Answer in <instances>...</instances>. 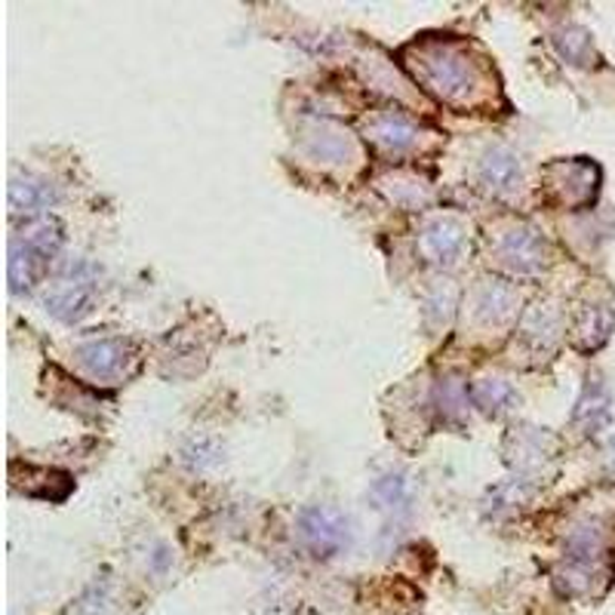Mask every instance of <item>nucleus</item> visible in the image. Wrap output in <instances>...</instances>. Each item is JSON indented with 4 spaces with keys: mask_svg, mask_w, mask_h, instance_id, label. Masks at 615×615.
<instances>
[{
    "mask_svg": "<svg viewBox=\"0 0 615 615\" xmlns=\"http://www.w3.org/2000/svg\"><path fill=\"white\" fill-rule=\"evenodd\" d=\"M403 65L410 69L424 93L459 111H474L490 105L495 93L486 59L474 47L455 38H422L403 50Z\"/></svg>",
    "mask_w": 615,
    "mask_h": 615,
    "instance_id": "obj_1",
    "label": "nucleus"
},
{
    "mask_svg": "<svg viewBox=\"0 0 615 615\" xmlns=\"http://www.w3.org/2000/svg\"><path fill=\"white\" fill-rule=\"evenodd\" d=\"M62 246V228L55 219H38L25 225V232L13 237L10 246V284L13 293L31 289L41 280L50 262Z\"/></svg>",
    "mask_w": 615,
    "mask_h": 615,
    "instance_id": "obj_2",
    "label": "nucleus"
},
{
    "mask_svg": "<svg viewBox=\"0 0 615 615\" xmlns=\"http://www.w3.org/2000/svg\"><path fill=\"white\" fill-rule=\"evenodd\" d=\"M606 557H609V539L601 520L575 526L563 547V585L573 594L591 591L594 578L606 570Z\"/></svg>",
    "mask_w": 615,
    "mask_h": 615,
    "instance_id": "obj_3",
    "label": "nucleus"
},
{
    "mask_svg": "<svg viewBox=\"0 0 615 615\" xmlns=\"http://www.w3.org/2000/svg\"><path fill=\"white\" fill-rule=\"evenodd\" d=\"M542 192L561 209H585L597 201L601 192V166L588 157H563L545 166Z\"/></svg>",
    "mask_w": 615,
    "mask_h": 615,
    "instance_id": "obj_4",
    "label": "nucleus"
},
{
    "mask_svg": "<svg viewBox=\"0 0 615 615\" xmlns=\"http://www.w3.org/2000/svg\"><path fill=\"white\" fill-rule=\"evenodd\" d=\"M615 329V293L606 287L588 289L585 299L578 301L573 320V345L578 351H597L609 342Z\"/></svg>",
    "mask_w": 615,
    "mask_h": 615,
    "instance_id": "obj_5",
    "label": "nucleus"
},
{
    "mask_svg": "<svg viewBox=\"0 0 615 615\" xmlns=\"http://www.w3.org/2000/svg\"><path fill=\"white\" fill-rule=\"evenodd\" d=\"M93 301H96V268L78 262L47 296V311L62 324H78L93 311Z\"/></svg>",
    "mask_w": 615,
    "mask_h": 615,
    "instance_id": "obj_6",
    "label": "nucleus"
},
{
    "mask_svg": "<svg viewBox=\"0 0 615 615\" xmlns=\"http://www.w3.org/2000/svg\"><path fill=\"white\" fill-rule=\"evenodd\" d=\"M495 259H499V265L508 268L511 274L530 277V274H539L545 268L547 246L533 228L514 225V228H508V232L499 237V244H495Z\"/></svg>",
    "mask_w": 615,
    "mask_h": 615,
    "instance_id": "obj_7",
    "label": "nucleus"
},
{
    "mask_svg": "<svg viewBox=\"0 0 615 615\" xmlns=\"http://www.w3.org/2000/svg\"><path fill=\"white\" fill-rule=\"evenodd\" d=\"M299 533L305 539V545L311 547L320 557H329V554H339L345 545H348V520H345L342 511L336 508H305L299 514Z\"/></svg>",
    "mask_w": 615,
    "mask_h": 615,
    "instance_id": "obj_8",
    "label": "nucleus"
},
{
    "mask_svg": "<svg viewBox=\"0 0 615 615\" xmlns=\"http://www.w3.org/2000/svg\"><path fill=\"white\" fill-rule=\"evenodd\" d=\"M465 249V225L450 216L431 219L419 234V253L431 265H452Z\"/></svg>",
    "mask_w": 615,
    "mask_h": 615,
    "instance_id": "obj_9",
    "label": "nucleus"
},
{
    "mask_svg": "<svg viewBox=\"0 0 615 615\" xmlns=\"http://www.w3.org/2000/svg\"><path fill=\"white\" fill-rule=\"evenodd\" d=\"M78 357H81L83 369L99 379V382H111L126 372V363H130V345L121 342V339H93V342H83L78 348Z\"/></svg>",
    "mask_w": 615,
    "mask_h": 615,
    "instance_id": "obj_10",
    "label": "nucleus"
},
{
    "mask_svg": "<svg viewBox=\"0 0 615 615\" xmlns=\"http://www.w3.org/2000/svg\"><path fill=\"white\" fill-rule=\"evenodd\" d=\"M561 339V311L547 301L533 305L526 317H523V327H520V345L530 351L533 357L547 355Z\"/></svg>",
    "mask_w": 615,
    "mask_h": 615,
    "instance_id": "obj_11",
    "label": "nucleus"
},
{
    "mask_svg": "<svg viewBox=\"0 0 615 615\" xmlns=\"http://www.w3.org/2000/svg\"><path fill=\"white\" fill-rule=\"evenodd\" d=\"M613 419V397H609V388L594 376L585 382L582 394L575 400L573 410V422L585 431V434H597L601 428H606Z\"/></svg>",
    "mask_w": 615,
    "mask_h": 615,
    "instance_id": "obj_12",
    "label": "nucleus"
},
{
    "mask_svg": "<svg viewBox=\"0 0 615 615\" xmlns=\"http://www.w3.org/2000/svg\"><path fill=\"white\" fill-rule=\"evenodd\" d=\"M474 315L486 327H502L517 315V289L505 280H483L474 299Z\"/></svg>",
    "mask_w": 615,
    "mask_h": 615,
    "instance_id": "obj_13",
    "label": "nucleus"
},
{
    "mask_svg": "<svg viewBox=\"0 0 615 615\" xmlns=\"http://www.w3.org/2000/svg\"><path fill=\"white\" fill-rule=\"evenodd\" d=\"M367 136L385 151H407L419 142V130L407 114L382 111L367 123Z\"/></svg>",
    "mask_w": 615,
    "mask_h": 615,
    "instance_id": "obj_14",
    "label": "nucleus"
},
{
    "mask_svg": "<svg viewBox=\"0 0 615 615\" xmlns=\"http://www.w3.org/2000/svg\"><path fill=\"white\" fill-rule=\"evenodd\" d=\"M480 182L492 194H511L520 188V157L508 148H490L480 161Z\"/></svg>",
    "mask_w": 615,
    "mask_h": 615,
    "instance_id": "obj_15",
    "label": "nucleus"
},
{
    "mask_svg": "<svg viewBox=\"0 0 615 615\" xmlns=\"http://www.w3.org/2000/svg\"><path fill=\"white\" fill-rule=\"evenodd\" d=\"M305 145L315 154L317 161L324 164H348L355 161V142L348 139V133H342L339 126L332 123H315L308 133H305Z\"/></svg>",
    "mask_w": 615,
    "mask_h": 615,
    "instance_id": "obj_16",
    "label": "nucleus"
},
{
    "mask_svg": "<svg viewBox=\"0 0 615 615\" xmlns=\"http://www.w3.org/2000/svg\"><path fill=\"white\" fill-rule=\"evenodd\" d=\"M511 462L520 468V471H539L551 459L554 452V440L547 438V431H539V428H523L511 438Z\"/></svg>",
    "mask_w": 615,
    "mask_h": 615,
    "instance_id": "obj_17",
    "label": "nucleus"
},
{
    "mask_svg": "<svg viewBox=\"0 0 615 615\" xmlns=\"http://www.w3.org/2000/svg\"><path fill=\"white\" fill-rule=\"evenodd\" d=\"M59 201L53 182L47 178H13L10 185V206L16 213H41Z\"/></svg>",
    "mask_w": 615,
    "mask_h": 615,
    "instance_id": "obj_18",
    "label": "nucleus"
},
{
    "mask_svg": "<svg viewBox=\"0 0 615 615\" xmlns=\"http://www.w3.org/2000/svg\"><path fill=\"white\" fill-rule=\"evenodd\" d=\"M369 499L376 502L379 511H388V514H407L412 502L410 480L403 478V474H385V478H379L372 486H369Z\"/></svg>",
    "mask_w": 615,
    "mask_h": 615,
    "instance_id": "obj_19",
    "label": "nucleus"
},
{
    "mask_svg": "<svg viewBox=\"0 0 615 615\" xmlns=\"http://www.w3.org/2000/svg\"><path fill=\"white\" fill-rule=\"evenodd\" d=\"M379 188L388 194V201L410 206V209H422V206L431 204V188L424 185L422 178L407 176V173H391V176L379 178Z\"/></svg>",
    "mask_w": 615,
    "mask_h": 615,
    "instance_id": "obj_20",
    "label": "nucleus"
},
{
    "mask_svg": "<svg viewBox=\"0 0 615 615\" xmlns=\"http://www.w3.org/2000/svg\"><path fill=\"white\" fill-rule=\"evenodd\" d=\"M554 47H557V53H561L566 62H573V65H582V69L594 65V41H591V34L585 28L563 25L561 31L554 34Z\"/></svg>",
    "mask_w": 615,
    "mask_h": 615,
    "instance_id": "obj_21",
    "label": "nucleus"
},
{
    "mask_svg": "<svg viewBox=\"0 0 615 615\" xmlns=\"http://www.w3.org/2000/svg\"><path fill=\"white\" fill-rule=\"evenodd\" d=\"M471 400H474L483 412H502L517 400V391H514L511 382H505V379H483V382H478L471 388Z\"/></svg>",
    "mask_w": 615,
    "mask_h": 615,
    "instance_id": "obj_22",
    "label": "nucleus"
},
{
    "mask_svg": "<svg viewBox=\"0 0 615 615\" xmlns=\"http://www.w3.org/2000/svg\"><path fill=\"white\" fill-rule=\"evenodd\" d=\"M434 407L443 422H459L468 410V388L459 379H443L434 388Z\"/></svg>",
    "mask_w": 615,
    "mask_h": 615,
    "instance_id": "obj_23",
    "label": "nucleus"
},
{
    "mask_svg": "<svg viewBox=\"0 0 615 615\" xmlns=\"http://www.w3.org/2000/svg\"><path fill=\"white\" fill-rule=\"evenodd\" d=\"M455 305H459V289L452 287L450 280H440L438 287L428 293V299H424V317H428V324H431V327L450 324Z\"/></svg>",
    "mask_w": 615,
    "mask_h": 615,
    "instance_id": "obj_24",
    "label": "nucleus"
},
{
    "mask_svg": "<svg viewBox=\"0 0 615 615\" xmlns=\"http://www.w3.org/2000/svg\"><path fill=\"white\" fill-rule=\"evenodd\" d=\"M206 447H213V443H209V440H194L192 447L185 450V462L194 468H204V465H209V462H216L219 455H209Z\"/></svg>",
    "mask_w": 615,
    "mask_h": 615,
    "instance_id": "obj_25",
    "label": "nucleus"
},
{
    "mask_svg": "<svg viewBox=\"0 0 615 615\" xmlns=\"http://www.w3.org/2000/svg\"><path fill=\"white\" fill-rule=\"evenodd\" d=\"M606 468H609V474H615V438L606 447Z\"/></svg>",
    "mask_w": 615,
    "mask_h": 615,
    "instance_id": "obj_26",
    "label": "nucleus"
}]
</instances>
